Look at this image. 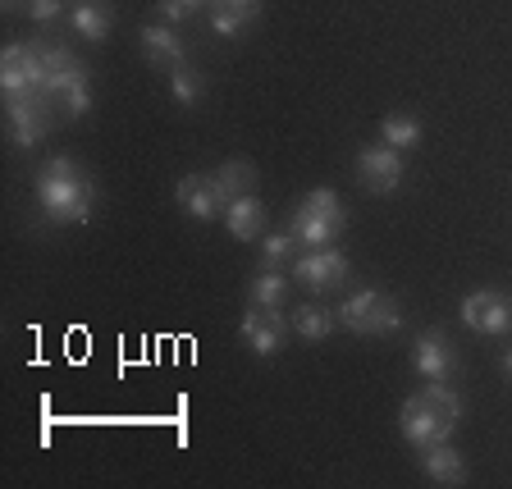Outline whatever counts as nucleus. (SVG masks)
<instances>
[{"mask_svg": "<svg viewBox=\"0 0 512 489\" xmlns=\"http://www.w3.org/2000/svg\"><path fill=\"white\" fill-rule=\"evenodd\" d=\"M92 183H87V174L78 170L69 156H51L37 170V202H42V211L51 215V220L60 224H87V215H92Z\"/></svg>", "mask_w": 512, "mask_h": 489, "instance_id": "1", "label": "nucleus"}, {"mask_svg": "<svg viewBox=\"0 0 512 489\" xmlns=\"http://www.w3.org/2000/svg\"><path fill=\"white\" fill-rule=\"evenodd\" d=\"M339 325L352 334H394L398 325H403V316H398L394 298H384V293H375V288H362V293H352L348 302H339Z\"/></svg>", "mask_w": 512, "mask_h": 489, "instance_id": "2", "label": "nucleus"}, {"mask_svg": "<svg viewBox=\"0 0 512 489\" xmlns=\"http://www.w3.org/2000/svg\"><path fill=\"white\" fill-rule=\"evenodd\" d=\"M46 101H51V96H46L42 87H28V92L5 96V119H10L14 147H32L37 138H46V128H51V119H46Z\"/></svg>", "mask_w": 512, "mask_h": 489, "instance_id": "3", "label": "nucleus"}, {"mask_svg": "<svg viewBox=\"0 0 512 489\" xmlns=\"http://www.w3.org/2000/svg\"><path fill=\"white\" fill-rule=\"evenodd\" d=\"M293 279L316 288V293L339 288V284H348V256L334 252V247H311L307 256H293Z\"/></svg>", "mask_w": 512, "mask_h": 489, "instance_id": "4", "label": "nucleus"}, {"mask_svg": "<svg viewBox=\"0 0 512 489\" xmlns=\"http://www.w3.org/2000/svg\"><path fill=\"white\" fill-rule=\"evenodd\" d=\"M462 320L480 334H508L512 330V302L494 288H476L462 298Z\"/></svg>", "mask_w": 512, "mask_h": 489, "instance_id": "5", "label": "nucleus"}, {"mask_svg": "<svg viewBox=\"0 0 512 489\" xmlns=\"http://www.w3.org/2000/svg\"><path fill=\"white\" fill-rule=\"evenodd\" d=\"M284 330H288V320L279 307H252L243 316V325H238L243 343L256 352V357H275V352L284 348Z\"/></svg>", "mask_w": 512, "mask_h": 489, "instance_id": "6", "label": "nucleus"}, {"mask_svg": "<svg viewBox=\"0 0 512 489\" xmlns=\"http://www.w3.org/2000/svg\"><path fill=\"white\" fill-rule=\"evenodd\" d=\"M0 87H5V96L42 87V46H5V55H0Z\"/></svg>", "mask_w": 512, "mask_h": 489, "instance_id": "7", "label": "nucleus"}, {"mask_svg": "<svg viewBox=\"0 0 512 489\" xmlns=\"http://www.w3.org/2000/svg\"><path fill=\"white\" fill-rule=\"evenodd\" d=\"M357 174H362V183L371 192H394L398 179H403V151L389 147V142H380V147H362V156H357Z\"/></svg>", "mask_w": 512, "mask_h": 489, "instance_id": "8", "label": "nucleus"}, {"mask_svg": "<svg viewBox=\"0 0 512 489\" xmlns=\"http://www.w3.org/2000/svg\"><path fill=\"white\" fill-rule=\"evenodd\" d=\"M179 206L192 215V220H215L224 211V197L215 188V174H183L179 188H174Z\"/></svg>", "mask_w": 512, "mask_h": 489, "instance_id": "9", "label": "nucleus"}, {"mask_svg": "<svg viewBox=\"0 0 512 489\" xmlns=\"http://www.w3.org/2000/svg\"><path fill=\"white\" fill-rule=\"evenodd\" d=\"M398 421H403V435H407V444L412 448H435V444H444L448 439V426L416 394L403 403V416H398Z\"/></svg>", "mask_w": 512, "mask_h": 489, "instance_id": "10", "label": "nucleus"}, {"mask_svg": "<svg viewBox=\"0 0 512 489\" xmlns=\"http://www.w3.org/2000/svg\"><path fill=\"white\" fill-rule=\"evenodd\" d=\"M78 78H87V69L64 51V46H42V92L51 96V101L69 92Z\"/></svg>", "mask_w": 512, "mask_h": 489, "instance_id": "11", "label": "nucleus"}, {"mask_svg": "<svg viewBox=\"0 0 512 489\" xmlns=\"http://www.w3.org/2000/svg\"><path fill=\"white\" fill-rule=\"evenodd\" d=\"M453 362H458V352H453V343H448L439 330L416 334V371L426 375V380H448V375H453Z\"/></svg>", "mask_w": 512, "mask_h": 489, "instance_id": "12", "label": "nucleus"}, {"mask_svg": "<svg viewBox=\"0 0 512 489\" xmlns=\"http://www.w3.org/2000/svg\"><path fill=\"white\" fill-rule=\"evenodd\" d=\"M142 55H147L151 64H188L183 60V42H179V32L170 28V23H156V28H142Z\"/></svg>", "mask_w": 512, "mask_h": 489, "instance_id": "13", "label": "nucleus"}, {"mask_svg": "<svg viewBox=\"0 0 512 489\" xmlns=\"http://www.w3.org/2000/svg\"><path fill=\"white\" fill-rule=\"evenodd\" d=\"M224 224H229V234L247 243V238L261 234V224H266V206L256 202L252 192H243V197H234V202L224 206Z\"/></svg>", "mask_w": 512, "mask_h": 489, "instance_id": "14", "label": "nucleus"}, {"mask_svg": "<svg viewBox=\"0 0 512 489\" xmlns=\"http://www.w3.org/2000/svg\"><path fill=\"white\" fill-rule=\"evenodd\" d=\"M421 467H426V476L435 480V485H462V480H467V467H462L458 448H448V444L421 448Z\"/></svg>", "mask_w": 512, "mask_h": 489, "instance_id": "15", "label": "nucleus"}, {"mask_svg": "<svg viewBox=\"0 0 512 489\" xmlns=\"http://www.w3.org/2000/svg\"><path fill=\"white\" fill-rule=\"evenodd\" d=\"M69 19H74L78 37H87V42H106V32H110V23H115V14H110L106 0H78Z\"/></svg>", "mask_w": 512, "mask_h": 489, "instance_id": "16", "label": "nucleus"}, {"mask_svg": "<svg viewBox=\"0 0 512 489\" xmlns=\"http://www.w3.org/2000/svg\"><path fill=\"white\" fill-rule=\"evenodd\" d=\"M288 234L298 238V243H307V247H330L334 243V234H339V224H330V220H320V215H311V211H293V224H288Z\"/></svg>", "mask_w": 512, "mask_h": 489, "instance_id": "17", "label": "nucleus"}, {"mask_svg": "<svg viewBox=\"0 0 512 489\" xmlns=\"http://www.w3.org/2000/svg\"><path fill=\"white\" fill-rule=\"evenodd\" d=\"M416 398H421V403H426L430 412H435L448 430H453V426H458V421H462V398L453 394V389H448L444 380H430V384H426V389H421V394H416Z\"/></svg>", "mask_w": 512, "mask_h": 489, "instance_id": "18", "label": "nucleus"}, {"mask_svg": "<svg viewBox=\"0 0 512 489\" xmlns=\"http://www.w3.org/2000/svg\"><path fill=\"white\" fill-rule=\"evenodd\" d=\"M334 325H339V316H334L330 307H320V302H307V307H298V316H293V330H298L307 343H320Z\"/></svg>", "mask_w": 512, "mask_h": 489, "instance_id": "19", "label": "nucleus"}, {"mask_svg": "<svg viewBox=\"0 0 512 489\" xmlns=\"http://www.w3.org/2000/svg\"><path fill=\"white\" fill-rule=\"evenodd\" d=\"M247 183H252V165H247V160H224L220 174H215V188H220L224 206L234 202V197H243Z\"/></svg>", "mask_w": 512, "mask_h": 489, "instance_id": "20", "label": "nucleus"}, {"mask_svg": "<svg viewBox=\"0 0 512 489\" xmlns=\"http://www.w3.org/2000/svg\"><path fill=\"white\" fill-rule=\"evenodd\" d=\"M380 138L389 142V147H398V151H412L416 142H421V124H416L412 115H384Z\"/></svg>", "mask_w": 512, "mask_h": 489, "instance_id": "21", "label": "nucleus"}, {"mask_svg": "<svg viewBox=\"0 0 512 489\" xmlns=\"http://www.w3.org/2000/svg\"><path fill=\"white\" fill-rule=\"evenodd\" d=\"M252 307H279L284 302V293H288V279L279 275V270H261V275L252 279Z\"/></svg>", "mask_w": 512, "mask_h": 489, "instance_id": "22", "label": "nucleus"}, {"mask_svg": "<svg viewBox=\"0 0 512 489\" xmlns=\"http://www.w3.org/2000/svg\"><path fill=\"white\" fill-rule=\"evenodd\" d=\"M170 92L179 106H197L202 101V74L192 69V64H174L170 69Z\"/></svg>", "mask_w": 512, "mask_h": 489, "instance_id": "23", "label": "nucleus"}, {"mask_svg": "<svg viewBox=\"0 0 512 489\" xmlns=\"http://www.w3.org/2000/svg\"><path fill=\"white\" fill-rule=\"evenodd\" d=\"M302 211H311V215H320V220H330V224H339V229H343V202L334 197L330 188L307 192V202H302Z\"/></svg>", "mask_w": 512, "mask_h": 489, "instance_id": "24", "label": "nucleus"}, {"mask_svg": "<svg viewBox=\"0 0 512 489\" xmlns=\"http://www.w3.org/2000/svg\"><path fill=\"white\" fill-rule=\"evenodd\" d=\"M298 256V238L293 234H270L266 243H261V261H266V270H279L284 261H293Z\"/></svg>", "mask_w": 512, "mask_h": 489, "instance_id": "25", "label": "nucleus"}, {"mask_svg": "<svg viewBox=\"0 0 512 489\" xmlns=\"http://www.w3.org/2000/svg\"><path fill=\"white\" fill-rule=\"evenodd\" d=\"M247 23H252V14L229 10V5H211V28L220 32V37H234V32H243Z\"/></svg>", "mask_w": 512, "mask_h": 489, "instance_id": "26", "label": "nucleus"}, {"mask_svg": "<svg viewBox=\"0 0 512 489\" xmlns=\"http://www.w3.org/2000/svg\"><path fill=\"white\" fill-rule=\"evenodd\" d=\"M64 106H69V115H87V110H92V87H87V78H78V83L64 92Z\"/></svg>", "mask_w": 512, "mask_h": 489, "instance_id": "27", "label": "nucleus"}, {"mask_svg": "<svg viewBox=\"0 0 512 489\" xmlns=\"http://www.w3.org/2000/svg\"><path fill=\"white\" fill-rule=\"evenodd\" d=\"M32 23H55L64 14V0H28Z\"/></svg>", "mask_w": 512, "mask_h": 489, "instance_id": "28", "label": "nucleus"}, {"mask_svg": "<svg viewBox=\"0 0 512 489\" xmlns=\"http://www.w3.org/2000/svg\"><path fill=\"white\" fill-rule=\"evenodd\" d=\"M188 5H183V0H160V19H165V23H170V28H174V23H183V19H188Z\"/></svg>", "mask_w": 512, "mask_h": 489, "instance_id": "29", "label": "nucleus"}, {"mask_svg": "<svg viewBox=\"0 0 512 489\" xmlns=\"http://www.w3.org/2000/svg\"><path fill=\"white\" fill-rule=\"evenodd\" d=\"M211 5H229V10H243V14H261V0H211Z\"/></svg>", "mask_w": 512, "mask_h": 489, "instance_id": "30", "label": "nucleus"}, {"mask_svg": "<svg viewBox=\"0 0 512 489\" xmlns=\"http://www.w3.org/2000/svg\"><path fill=\"white\" fill-rule=\"evenodd\" d=\"M183 5H188V10H202V5H211V0H183Z\"/></svg>", "mask_w": 512, "mask_h": 489, "instance_id": "31", "label": "nucleus"}, {"mask_svg": "<svg viewBox=\"0 0 512 489\" xmlns=\"http://www.w3.org/2000/svg\"><path fill=\"white\" fill-rule=\"evenodd\" d=\"M503 375H508V380H512V352H508V357H503Z\"/></svg>", "mask_w": 512, "mask_h": 489, "instance_id": "32", "label": "nucleus"}, {"mask_svg": "<svg viewBox=\"0 0 512 489\" xmlns=\"http://www.w3.org/2000/svg\"><path fill=\"white\" fill-rule=\"evenodd\" d=\"M5 10H19V0H5Z\"/></svg>", "mask_w": 512, "mask_h": 489, "instance_id": "33", "label": "nucleus"}]
</instances>
